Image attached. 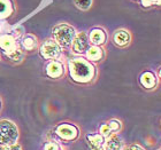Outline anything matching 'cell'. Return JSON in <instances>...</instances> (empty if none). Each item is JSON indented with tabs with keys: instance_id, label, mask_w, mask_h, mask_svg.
Instances as JSON below:
<instances>
[{
	"instance_id": "6da1fadb",
	"label": "cell",
	"mask_w": 161,
	"mask_h": 150,
	"mask_svg": "<svg viewBox=\"0 0 161 150\" xmlns=\"http://www.w3.org/2000/svg\"><path fill=\"white\" fill-rule=\"evenodd\" d=\"M70 76L75 81L87 83L94 76V69L87 61L83 59H75L69 63Z\"/></svg>"
},
{
	"instance_id": "7a4b0ae2",
	"label": "cell",
	"mask_w": 161,
	"mask_h": 150,
	"mask_svg": "<svg viewBox=\"0 0 161 150\" xmlns=\"http://www.w3.org/2000/svg\"><path fill=\"white\" fill-rule=\"evenodd\" d=\"M53 38L59 46H70L75 38L74 28L69 27L67 24H59L53 29Z\"/></svg>"
},
{
	"instance_id": "3957f363",
	"label": "cell",
	"mask_w": 161,
	"mask_h": 150,
	"mask_svg": "<svg viewBox=\"0 0 161 150\" xmlns=\"http://www.w3.org/2000/svg\"><path fill=\"white\" fill-rule=\"evenodd\" d=\"M19 132L16 126L12 122L1 120L0 122V144L12 146L17 140Z\"/></svg>"
},
{
	"instance_id": "277c9868",
	"label": "cell",
	"mask_w": 161,
	"mask_h": 150,
	"mask_svg": "<svg viewBox=\"0 0 161 150\" xmlns=\"http://www.w3.org/2000/svg\"><path fill=\"white\" fill-rule=\"evenodd\" d=\"M40 54L47 60L55 59L60 54V46L53 40H47L43 44V46L40 48Z\"/></svg>"
},
{
	"instance_id": "5b68a950",
	"label": "cell",
	"mask_w": 161,
	"mask_h": 150,
	"mask_svg": "<svg viewBox=\"0 0 161 150\" xmlns=\"http://www.w3.org/2000/svg\"><path fill=\"white\" fill-rule=\"evenodd\" d=\"M89 48V41H87V36L85 32H80V34L73 40V49L75 53H84Z\"/></svg>"
},
{
	"instance_id": "8992f818",
	"label": "cell",
	"mask_w": 161,
	"mask_h": 150,
	"mask_svg": "<svg viewBox=\"0 0 161 150\" xmlns=\"http://www.w3.org/2000/svg\"><path fill=\"white\" fill-rule=\"evenodd\" d=\"M57 133L59 134L61 137L66 139V140H70V139L76 137V135H77V130H76V127L71 126V125L64 124V125H60V126L57 128Z\"/></svg>"
},
{
	"instance_id": "52a82bcc",
	"label": "cell",
	"mask_w": 161,
	"mask_h": 150,
	"mask_svg": "<svg viewBox=\"0 0 161 150\" xmlns=\"http://www.w3.org/2000/svg\"><path fill=\"white\" fill-rule=\"evenodd\" d=\"M0 48L3 49L7 54L16 49V45H15V39L13 36L10 34H3L0 37Z\"/></svg>"
},
{
	"instance_id": "ba28073f",
	"label": "cell",
	"mask_w": 161,
	"mask_h": 150,
	"mask_svg": "<svg viewBox=\"0 0 161 150\" xmlns=\"http://www.w3.org/2000/svg\"><path fill=\"white\" fill-rule=\"evenodd\" d=\"M46 72H47V75L50 77H52V78H59L61 75L64 74V67H62V64H61L60 62L53 61V62H51V63L47 65Z\"/></svg>"
},
{
	"instance_id": "9c48e42d",
	"label": "cell",
	"mask_w": 161,
	"mask_h": 150,
	"mask_svg": "<svg viewBox=\"0 0 161 150\" xmlns=\"http://www.w3.org/2000/svg\"><path fill=\"white\" fill-rule=\"evenodd\" d=\"M113 38H114V43L118 46H125L130 41V34H128V31L125 30L116 31Z\"/></svg>"
},
{
	"instance_id": "30bf717a",
	"label": "cell",
	"mask_w": 161,
	"mask_h": 150,
	"mask_svg": "<svg viewBox=\"0 0 161 150\" xmlns=\"http://www.w3.org/2000/svg\"><path fill=\"white\" fill-rule=\"evenodd\" d=\"M90 40L94 46L101 45V44H104L105 40H106V34H105V32L101 30V29H94V30L91 31Z\"/></svg>"
},
{
	"instance_id": "8fae6325",
	"label": "cell",
	"mask_w": 161,
	"mask_h": 150,
	"mask_svg": "<svg viewBox=\"0 0 161 150\" xmlns=\"http://www.w3.org/2000/svg\"><path fill=\"white\" fill-rule=\"evenodd\" d=\"M13 13V6L9 0H0V20L6 18Z\"/></svg>"
},
{
	"instance_id": "7c38bea8",
	"label": "cell",
	"mask_w": 161,
	"mask_h": 150,
	"mask_svg": "<svg viewBox=\"0 0 161 150\" xmlns=\"http://www.w3.org/2000/svg\"><path fill=\"white\" fill-rule=\"evenodd\" d=\"M122 142L118 135H112L109 139H107L105 144V150H121Z\"/></svg>"
},
{
	"instance_id": "4fadbf2b",
	"label": "cell",
	"mask_w": 161,
	"mask_h": 150,
	"mask_svg": "<svg viewBox=\"0 0 161 150\" xmlns=\"http://www.w3.org/2000/svg\"><path fill=\"white\" fill-rule=\"evenodd\" d=\"M90 150H103V137L100 135H87Z\"/></svg>"
},
{
	"instance_id": "5bb4252c",
	"label": "cell",
	"mask_w": 161,
	"mask_h": 150,
	"mask_svg": "<svg viewBox=\"0 0 161 150\" xmlns=\"http://www.w3.org/2000/svg\"><path fill=\"white\" fill-rule=\"evenodd\" d=\"M142 85L146 88H152L155 85V77L152 72H145L141 77Z\"/></svg>"
},
{
	"instance_id": "9a60e30c",
	"label": "cell",
	"mask_w": 161,
	"mask_h": 150,
	"mask_svg": "<svg viewBox=\"0 0 161 150\" xmlns=\"http://www.w3.org/2000/svg\"><path fill=\"white\" fill-rule=\"evenodd\" d=\"M103 57V50L100 47L92 46L87 49V59L91 61H99Z\"/></svg>"
},
{
	"instance_id": "2e32d148",
	"label": "cell",
	"mask_w": 161,
	"mask_h": 150,
	"mask_svg": "<svg viewBox=\"0 0 161 150\" xmlns=\"http://www.w3.org/2000/svg\"><path fill=\"white\" fill-rule=\"evenodd\" d=\"M22 45H23V47L25 49L32 50L35 47L37 46V40H36V38L32 37V36H27L23 39V41H22Z\"/></svg>"
},
{
	"instance_id": "e0dca14e",
	"label": "cell",
	"mask_w": 161,
	"mask_h": 150,
	"mask_svg": "<svg viewBox=\"0 0 161 150\" xmlns=\"http://www.w3.org/2000/svg\"><path fill=\"white\" fill-rule=\"evenodd\" d=\"M74 3L80 9L87 10L92 6V0H74Z\"/></svg>"
},
{
	"instance_id": "ac0fdd59",
	"label": "cell",
	"mask_w": 161,
	"mask_h": 150,
	"mask_svg": "<svg viewBox=\"0 0 161 150\" xmlns=\"http://www.w3.org/2000/svg\"><path fill=\"white\" fill-rule=\"evenodd\" d=\"M8 56L10 57V60L15 61V62H20L22 59H23V52L21 49H14L13 52H10V53L7 54Z\"/></svg>"
},
{
	"instance_id": "d6986e66",
	"label": "cell",
	"mask_w": 161,
	"mask_h": 150,
	"mask_svg": "<svg viewBox=\"0 0 161 150\" xmlns=\"http://www.w3.org/2000/svg\"><path fill=\"white\" fill-rule=\"evenodd\" d=\"M100 132H101V134H103V135L107 137V135H109V134H111L112 130H111V127H109V125H108V124H105V125H103V126H101Z\"/></svg>"
},
{
	"instance_id": "ffe728a7",
	"label": "cell",
	"mask_w": 161,
	"mask_h": 150,
	"mask_svg": "<svg viewBox=\"0 0 161 150\" xmlns=\"http://www.w3.org/2000/svg\"><path fill=\"white\" fill-rule=\"evenodd\" d=\"M159 3H160V0H142V5L144 7H150Z\"/></svg>"
},
{
	"instance_id": "44dd1931",
	"label": "cell",
	"mask_w": 161,
	"mask_h": 150,
	"mask_svg": "<svg viewBox=\"0 0 161 150\" xmlns=\"http://www.w3.org/2000/svg\"><path fill=\"white\" fill-rule=\"evenodd\" d=\"M108 125H109V127H111L112 132H113V131H118L119 127H120V123L116 122V120H112V122H109Z\"/></svg>"
},
{
	"instance_id": "7402d4cb",
	"label": "cell",
	"mask_w": 161,
	"mask_h": 150,
	"mask_svg": "<svg viewBox=\"0 0 161 150\" xmlns=\"http://www.w3.org/2000/svg\"><path fill=\"white\" fill-rule=\"evenodd\" d=\"M45 150H59V149H58V147L55 146V144L48 143V144H46V147H45Z\"/></svg>"
},
{
	"instance_id": "603a6c76",
	"label": "cell",
	"mask_w": 161,
	"mask_h": 150,
	"mask_svg": "<svg viewBox=\"0 0 161 150\" xmlns=\"http://www.w3.org/2000/svg\"><path fill=\"white\" fill-rule=\"evenodd\" d=\"M124 150H144L142 147H139V146H130V147L125 148Z\"/></svg>"
},
{
	"instance_id": "cb8c5ba5",
	"label": "cell",
	"mask_w": 161,
	"mask_h": 150,
	"mask_svg": "<svg viewBox=\"0 0 161 150\" xmlns=\"http://www.w3.org/2000/svg\"><path fill=\"white\" fill-rule=\"evenodd\" d=\"M3 150H21V148L19 146H9V147L5 148Z\"/></svg>"
},
{
	"instance_id": "d4e9b609",
	"label": "cell",
	"mask_w": 161,
	"mask_h": 150,
	"mask_svg": "<svg viewBox=\"0 0 161 150\" xmlns=\"http://www.w3.org/2000/svg\"><path fill=\"white\" fill-rule=\"evenodd\" d=\"M1 32H3V25L0 24V34H1Z\"/></svg>"
}]
</instances>
